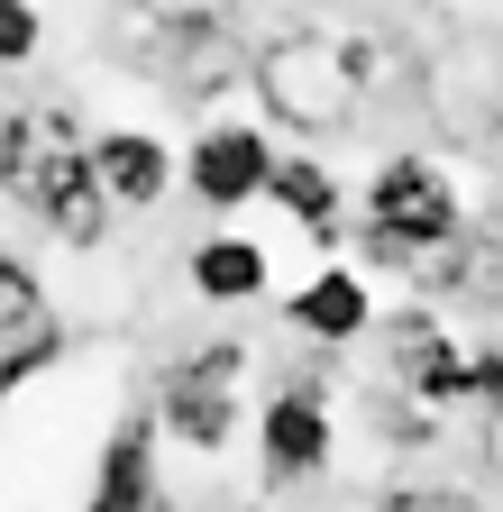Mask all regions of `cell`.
I'll return each mask as SVG.
<instances>
[{
    "mask_svg": "<svg viewBox=\"0 0 503 512\" xmlns=\"http://www.w3.org/2000/svg\"><path fill=\"white\" fill-rule=\"evenodd\" d=\"M375 311H385V302H375V284H366L357 266H339V256H330L311 284H293V302H284L293 339H311V348H357V339L375 330Z\"/></svg>",
    "mask_w": 503,
    "mask_h": 512,
    "instance_id": "cell-12",
    "label": "cell"
},
{
    "mask_svg": "<svg viewBox=\"0 0 503 512\" xmlns=\"http://www.w3.org/2000/svg\"><path fill=\"white\" fill-rule=\"evenodd\" d=\"M0 202L28 211L55 247H101L110 238V202L92 183V128L74 119V101L0 110Z\"/></svg>",
    "mask_w": 503,
    "mask_h": 512,
    "instance_id": "cell-2",
    "label": "cell"
},
{
    "mask_svg": "<svg viewBox=\"0 0 503 512\" xmlns=\"http://www.w3.org/2000/svg\"><path fill=\"white\" fill-rule=\"evenodd\" d=\"M183 275H193V293H202V302L238 311V302H266L275 256H266V238H247V229H211V238H193Z\"/></svg>",
    "mask_w": 503,
    "mask_h": 512,
    "instance_id": "cell-13",
    "label": "cell"
},
{
    "mask_svg": "<svg viewBox=\"0 0 503 512\" xmlns=\"http://www.w3.org/2000/svg\"><path fill=\"white\" fill-rule=\"evenodd\" d=\"M458 229H467V192H458V174L439 165V156H412V147H394L385 165L366 174V192L348 202V238H357V256H366V266H394V275L430 266V256L449 247Z\"/></svg>",
    "mask_w": 503,
    "mask_h": 512,
    "instance_id": "cell-3",
    "label": "cell"
},
{
    "mask_svg": "<svg viewBox=\"0 0 503 512\" xmlns=\"http://www.w3.org/2000/svg\"><path fill=\"white\" fill-rule=\"evenodd\" d=\"M55 357H65V311H55V293L37 284L28 256L0 247V403L19 384H37Z\"/></svg>",
    "mask_w": 503,
    "mask_h": 512,
    "instance_id": "cell-8",
    "label": "cell"
},
{
    "mask_svg": "<svg viewBox=\"0 0 503 512\" xmlns=\"http://www.w3.org/2000/svg\"><path fill=\"white\" fill-rule=\"evenodd\" d=\"M266 202L321 247V256H339L348 247V183H339V165L330 156H302V147H275V165H266Z\"/></svg>",
    "mask_w": 503,
    "mask_h": 512,
    "instance_id": "cell-10",
    "label": "cell"
},
{
    "mask_svg": "<svg viewBox=\"0 0 503 512\" xmlns=\"http://www.w3.org/2000/svg\"><path fill=\"white\" fill-rule=\"evenodd\" d=\"M385 512H485V494H467V485H394L385 494Z\"/></svg>",
    "mask_w": 503,
    "mask_h": 512,
    "instance_id": "cell-15",
    "label": "cell"
},
{
    "mask_svg": "<svg viewBox=\"0 0 503 512\" xmlns=\"http://www.w3.org/2000/svg\"><path fill=\"white\" fill-rule=\"evenodd\" d=\"M247 366H257V357H247L238 339L183 348L156 375V394H147L156 439L183 448V458H220V448H238V430H247Z\"/></svg>",
    "mask_w": 503,
    "mask_h": 512,
    "instance_id": "cell-5",
    "label": "cell"
},
{
    "mask_svg": "<svg viewBox=\"0 0 503 512\" xmlns=\"http://www.w3.org/2000/svg\"><path fill=\"white\" fill-rule=\"evenodd\" d=\"M412 83H421V110L449 147H494L503 138V28H485V19L430 28Z\"/></svg>",
    "mask_w": 503,
    "mask_h": 512,
    "instance_id": "cell-4",
    "label": "cell"
},
{
    "mask_svg": "<svg viewBox=\"0 0 503 512\" xmlns=\"http://www.w3.org/2000/svg\"><path fill=\"white\" fill-rule=\"evenodd\" d=\"M92 183H101L110 220L119 211H165L174 202V147L156 128H92Z\"/></svg>",
    "mask_w": 503,
    "mask_h": 512,
    "instance_id": "cell-11",
    "label": "cell"
},
{
    "mask_svg": "<svg viewBox=\"0 0 503 512\" xmlns=\"http://www.w3.org/2000/svg\"><path fill=\"white\" fill-rule=\"evenodd\" d=\"M266 165H275V138L266 119H202L193 128V156H174V192H193L202 211H247L266 202Z\"/></svg>",
    "mask_w": 503,
    "mask_h": 512,
    "instance_id": "cell-7",
    "label": "cell"
},
{
    "mask_svg": "<svg viewBox=\"0 0 503 512\" xmlns=\"http://www.w3.org/2000/svg\"><path fill=\"white\" fill-rule=\"evenodd\" d=\"M385 83H394V46H385V37L302 19V28H284V37H266L257 55H247V83H238V92H257L266 128L321 147V138H348Z\"/></svg>",
    "mask_w": 503,
    "mask_h": 512,
    "instance_id": "cell-1",
    "label": "cell"
},
{
    "mask_svg": "<svg viewBox=\"0 0 503 512\" xmlns=\"http://www.w3.org/2000/svg\"><path fill=\"white\" fill-rule=\"evenodd\" d=\"M37 55H46V10L37 0H0V74H19Z\"/></svg>",
    "mask_w": 503,
    "mask_h": 512,
    "instance_id": "cell-14",
    "label": "cell"
},
{
    "mask_svg": "<svg viewBox=\"0 0 503 512\" xmlns=\"http://www.w3.org/2000/svg\"><path fill=\"white\" fill-rule=\"evenodd\" d=\"M83 512H183V503L156 485V412H147V403H129V412H119V430L101 439V467H92Z\"/></svg>",
    "mask_w": 503,
    "mask_h": 512,
    "instance_id": "cell-9",
    "label": "cell"
},
{
    "mask_svg": "<svg viewBox=\"0 0 503 512\" xmlns=\"http://www.w3.org/2000/svg\"><path fill=\"white\" fill-rule=\"evenodd\" d=\"M476 458H485V476L503 485V394H494V403L476 412Z\"/></svg>",
    "mask_w": 503,
    "mask_h": 512,
    "instance_id": "cell-16",
    "label": "cell"
},
{
    "mask_svg": "<svg viewBox=\"0 0 503 512\" xmlns=\"http://www.w3.org/2000/svg\"><path fill=\"white\" fill-rule=\"evenodd\" d=\"M257 421V476L266 485H311L339 467V403H330V366H293L275 394L247 412Z\"/></svg>",
    "mask_w": 503,
    "mask_h": 512,
    "instance_id": "cell-6",
    "label": "cell"
}]
</instances>
